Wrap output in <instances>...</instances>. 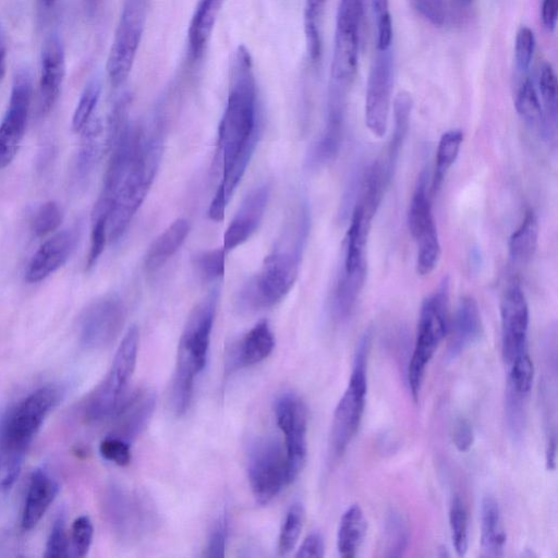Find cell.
I'll list each match as a JSON object with an SVG mask.
<instances>
[{"label":"cell","mask_w":558,"mask_h":558,"mask_svg":"<svg viewBox=\"0 0 558 558\" xmlns=\"http://www.w3.org/2000/svg\"><path fill=\"white\" fill-rule=\"evenodd\" d=\"M258 136L257 87L252 57L244 46H239L231 59L228 100L218 132L222 170H227L242 150L256 147Z\"/></svg>","instance_id":"6da1fadb"},{"label":"cell","mask_w":558,"mask_h":558,"mask_svg":"<svg viewBox=\"0 0 558 558\" xmlns=\"http://www.w3.org/2000/svg\"><path fill=\"white\" fill-rule=\"evenodd\" d=\"M307 233L287 226L281 244L264 260L262 269L240 290L236 303L242 311H258L280 302L293 287L300 269Z\"/></svg>","instance_id":"7a4b0ae2"},{"label":"cell","mask_w":558,"mask_h":558,"mask_svg":"<svg viewBox=\"0 0 558 558\" xmlns=\"http://www.w3.org/2000/svg\"><path fill=\"white\" fill-rule=\"evenodd\" d=\"M219 290L214 289L192 310L181 335L171 386L172 405L178 415L190 404L196 376L205 368Z\"/></svg>","instance_id":"3957f363"},{"label":"cell","mask_w":558,"mask_h":558,"mask_svg":"<svg viewBox=\"0 0 558 558\" xmlns=\"http://www.w3.org/2000/svg\"><path fill=\"white\" fill-rule=\"evenodd\" d=\"M163 137L150 132L145 134L135 163L123 179L113 197L107 220L110 242L118 241L125 232L142 205L160 163Z\"/></svg>","instance_id":"277c9868"},{"label":"cell","mask_w":558,"mask_h":558,"mask_svg":"<svg viewBox=\"0 0 558 558\" xmlns=\"http://www.w3.org/2000/svg\"><path fill=\"white\" fill-rule=\"evenodd\" d=\"M449 280L425 298L420 311L414 349L408 367V383L413 400L420 397L426 368L448 333Z\"/></svg>","instance_id":"5b68a950"},{"label":"cell","mask_w":558,"mask_h":558,"mask_svg":"<svg viewBox=\"0 0 558 558\" xmlns=\"http://www.w3.org/2000/svg\"><path fill=\"white\" fill-rule=\"evenodd\" d=\"M369 347L371 333L366 332L357 344L348 386L333 412L330 450L337 458L343 454L362 421L367 392L366 362Z\"/></svg>","instance_id":"8992f818"},{"label":"cell","mask_w":558,"mask_h":558,"mask_svg":"<svg viewBox=\"0 0 558 558\" xmlns=\"http://www.w3.org/2000/svg\"><path fill=\"white\" fill-rule=\"evenodd\" d=\"M59 396V388L47 385L34 390L11 408L0 422V448L26 453Z\"/></svg>","instance_id":"52a82bcc"},{"label":"cell","mask_w":558,"mask_h":558,"mask_svg":"<svg viewBox=\"0 0 558 558\" xmlns=\"http://www.w3.org/2000/svg\"><path fill=\"white\" fill-rule=\"evenodd\" d=\"M138 345L140 330L132 326L120 342L107 376L86 405L88 420L100 421L118 410L135 369Z\"/></svg>","instance_id":"ba28073f"},{"label":"cell","mask_w":558,"mask_h":558,"mask_svg":"<svg viewBox=\"0 0 558 558\" xmlns=\"http://www.w3.org/2000/svg\"><path fill=\"white\" fill-rule=\"evenodd\" d=\"M363 0H339L330 89L347 93L353 82L359 62Z\"/></svg>","instance_id":"9c48e42d"},{"label":"cell","mask_w":558,"mask_h":558,"mask_svg":"<svg viewBox=\"0 0 558 558\" xmlns=\"http://www.w3.org/2000/svg\"><path fill=\"white\" fill-rule=\"evenodd\" d=\"M150 0H124L120 20L107 60V73L112 86L129 77L140 47Z\"/></svg>","instance_id":"30bf717a"},{"label":"cell","mask_w":558,"mask_h":558,"mask_svg":"<svg viewBox=\"0 0 558 558\" xmlns=\"http://www.w3.org/2000/svg\"><path fill=\"white\" fill-rule=\"evenodd\" d=\"M247 476L255 500L269 504L290 484L286 449L274 437L257 439L250 449Z\"/></svg>","instance_id":"8fae6325"},{"label":"cell","mask_w":558,"mask_h":558,"mask_svg":"<svg viewBox=\"0 0 558 558\" xmlns=\"http://www.w3.org/2000/svg\"><path fill=\"white\" fill-rule=\"evenodd\" d=\"M105 513L113 531L128 542L141 539L156 524L151 500L141 492L110 486L105 495Z\"/></svg>","instance_id":"7c38bea8"},{"label":"cell","mask_w":558,"mask_h":558,"mask_svg":"<svg viewBox=\"0 0 558 558\" xmlns=\"http://www.w3.org/2000/svg\"><path fill=\"white\" fill-rule=\"evenodd\" d=\"M427 179L425 171L418 175L407 218L410 233L417 243L416 271L421 276L429 275L437 267L441 253L427 193Z\"/></svg>","instance_id":"4fadbf2b"},{"label":"cell","mask_w":558,"mask_h":558,"mask_svg":"<svg viewBox=\"0 0 558 558\" xmlns=\"http://www.w3.org/2000/svg\"><path fill=\"white\" fill-rule=\"evenodd\" d=\"M125 315V306L116 294L93 301L83 312L78 324L82 347L99 350L110 345L122 330Z\"/></svg>","instance_id":"5bb4252c"},{"label":"cell","mask_w":558,"mask_h":558,"mask_svg":"<svg viewBox=\"0 0 558 558\" xmlns=\"http://www.w3.org/2000/svg\"><path fill=\"white\" fill-rule=\"evenodd\" d=\"M276 420L284 435L289 478L292 483L304 468L307 456V409L294 393L280 396L275 407Z\"/></svg>","instance_id":"9a60e30c"},{"label":"cell","mask_w":558,"mask_h":558,"mask_svg":"<svg viewBox=\"0 0 558 558\" xmlns=\"http://www.w3.org/2000/svg\"><path fill=\"white\" fill-rule=\"evenodd\" d=\"M393 84V58L391 48L376 50L368 73L365 93V124L368 131L381 138L388 128Z\"/></svg>","instance_id":"2e32d148"},{"label":"cell","mask_w":558,"mask_h":558,"mask_svg":"<svg viewBox=\"0 0 558 558\" xmlns=\"http://www.w3.org/2000/svg\"><path fill=\"white\" fill-rule=\"evenodd\" d=\"M33 85L28 71L15 73L10 100L0 122V169L14 159L26 130Z\"/></svg>","instance_id":"e0dca14e"},{"label":"cell","mask_w":558,"mask_h":558,"mask_svg":"<svg viewBox=\"0 0 558 558\" xmlns=\"http://www.w3.org/2000/svg\"><path fill=\"white\" fill-rule=\"evenodd\" d=\"M501 355L509 365L518 355L527 351L530 322L529 305L518 283L509 286L500 301Z\"/></svg>","instance_id":"ac0fdd59"},{"label":"cell","mask_w":558,"mask_h":558,"mask_svg":"<svg viewBox=\"0 0 558 558\" xmlns=\"http://www.w3.org/2000/svg\"><path fill=\"white\" fill-rule=\"evenodd\" d=\"M78 239L80 229L74 227L62 230L44 242L27 266L25 280L29 283L40 282L60 269L75 251Z\"/></svg>","instance_id":"d6986e66"},{"label":"cell","mask_w":558,"mask_h":558,"mask_svg":"<svg viewBox=\"0 0 558 558\" xmlns=\"http://www.w3.org/2000/svg\"><path fill=\"white\" fill-rule=\"evenodd\" d=\"M65 75V54L61 39L49 35L40 52L39 105L43 114L56 104Z\"/></svg>","instance_id":"ffe728a7"},{"label":"cell","mask_w":558,"mask_h":558,"mask_svg":"<svg viewBox=\"0 0 558 558\" xmlns=\"http://www.w3.org/2000/svg\"><path fill=\"white\" fill-rule=\"evenodd\" d=\"M270 186L263 184L252 190L243 199L226 230L223 248L230 251L246 242L258 229L269 199Z\"/></svg>","instance_id":"44dd1931"},{"label":"cell","mask_w":558,"mask_h":558,"mask_svg":"<svg viewBox=\"0 0 558 558\" xmlns=\"http://www.w3.org/2000/svg\"><path fill=\"white\" fill-rule=\"evenodd\" d=\"M156 405V395L150 389H140L122 401L114 412L116 424L111 436L129 444L138 436L148 424Z\"/></svg>","instance_id":"7402d4cb"},{"label":"cell","mask_w":558,"mask_h":558,"mask_svg":"<svg viewBox=\"0 0 558 558\" xmlns=\"http://www.w3.org/2000/svg\"><path fill=\"white\" fill-rule=\"evenodd\" d=\"M58 493L59 484L46 468L33 471L22 512L23 530L29 531L38 524Z\"/></svg>","instance_id":"603a6c76"},{"label":"cell","mask_w":558,"mask_h":558,"mask_svg":"<svg viewBox=\"0 0 558 558\" xmlns=\"http://www.w3.org/2000/svg\"><path fill=\"white\" fill-rule=\"evenodd\" d=\"M448 332H450L448 353L451 359L478 341L483 332V324L478 304L474 298L461 299Z\"/></svg>","instance_id":"cb8c5ba5"},{"label":"cell","mask_w":558,"mask_h":558,"mask_svg":"<svg viewBox=\"0 0 558 558\" xmlns=\"http://www.w3.org/2000/svg\"><path fill=\"white\" fill-rule=\"evenodd\" d=\"M375 214L376 210L356 201L347 232L343 272L351 274L367 268L365 250Z\"/></svg>","instance_id":"d4e9b609"},{"label":"cell","mask_w":558,"mask_h":558,"mask_svg":"<svg viewBox=\"0 0 558 558\" xmlns=\"http://www.w3.org/2000/svg\"><path fill=\"white\" fill-rule=\"evenodd\" d=\"M275 337L267 320L258 322L232 349L231 367L255 365L272 352Z\"/></svg>","instance_id":"484cf974"},{"label":"cell","mask_w":558,"mask_h":558,"mask_svg":"<svg viewBox=\"0 0 558 558\" xmlns=\"http://www.w3.org/2000/svg\"><path fill=\"white\" fill-rule=\"evenodd\" d=\"M223 0H198L187 31L189 51L194 60L203 57Z\"/></svg>","instance_id":"4316f807"},{"label":"cell","mask_w":558,"mask_h":558,"mask_svg":"<svg viewBox=\"0 0 558 558\" xmlns=\"http://www.w3.org/2000/svg\"><path fill=\"white\" fill-rule=\"evenodd\" d=\"M190 231V223L184 218L174 220L149 245L144 267L147 271H156L165 265L182 246Z\"/></svg>","instance_id":"83f0119b"},{"label":"cell","mask_w":558,"mask_h":558,"mask_svg":"<svg viewBox=\"0 0 558 558\" xmlns=\"http://www.w3.org/2000/svg\"><path fill=\"white\" fill-rule=\"evenodd\" d=\"M506 533L496 499L485 496L481 508V548L485 557H499L504 554Z\"/></svg>","instance_id":"f1b7e54d"},{"label":"cell","mask_w":558,"mask_h":558,"mask_svg":"<svg viewBox=\"0 0 558 558\" xmlns=\"http://www.w3.org/2000/svg\"><path fill=\"white\" fill-rule=\"evenodd\" d=\"M367 521L363 509L351 505L342 514L338 532L337 548L344 558L355 557L366 535Z\"/></svg>","instance_id":"f546056e"},{"label":"cell","mask_w":558,"mask_h":558,"mask_svg":"<svg viewBox=\"0 0 558 558\" xmlns=\"http://www.w3.org/2000/svg\"><path fill=\"white\" fill-rule=\"evenodd\" d=\"M81 132L82 142L74 166V181L77 184H83L88 179L102 150H107L99 140L102 124L98 118H93Z\"/></svg>","instance_id":"4dcf8cb0"},{"label":"cell","mask_w":558,"mask_h":558,"mask_svg":"<svg viewBox=\"0 0 558 558\" xmlns=\"http://www.w3.org/2000/svg\"><path fill=\"white\" fill-rule=\"evenodd\" d=\"M557 88V77L553 66L549 63H544L538 75V89L543 109V121L539 131L548 141H551L556 136L558 112Z\"/></svg>","instance_id":"1f68e13d"},{"label":"cell","mask_w":558,"mask_h":558,"mask_svg":"<svg viewBox=\"0 0 558 558\" xmlns=\"http://www.w3.org/2000/svg\"><path fill=\"white\" fill-rule=\"evenodd\" d=\"M412 106L413 101L410 94L401 92L397 95L393 102V132L386 151V157L381 159L391 175L409 130Z\"/></svg>","instance_id":"d6a6232c"},{"label":"cell","mask_w":558,"mask_h":558,"mask_svg":"<svg viewBox=\"0 0 558 558\" xmlns=\"http://www.w3.org/2000/svg\"><path fill=\"white\" fill-rule=\"evenodd\" d=\"M366 278V269L351 274L342 272L331 301V314L338 322L345 319L352 312Z\"/></svg>","instance_id":"836d02e7"},{"label":"cell","mask_w":558,"mask_h":558,"mask_svg":"<svg viewBox=\"0 0 558 558\" xmlns=\"http://www.w3.org/2000/svg\"><path fill=\"white\" fill-rule=\"evenodd\" d=\"M538 219L530 209L509 239V255L517 263H526L535 254L538 244Z\"/></svg>","instance_id":"e575fe53"},{"label":"cell","mask_w":558,"mask_h":558,"mask_svg":"<svg viewBox=\"0 0 558 558\" xmlns=\"http://www.w3.org/2000/svg\"><path fill=\"white\" fill-rule=\"evenodd\" d=\"M462 142L463 133L460 130H449L440 136L432 182L433 192H437L440 189L447 172L458 158Z\"/></svg>","instance_id":"d590c367"},{"label":"cell","mask_w":558,"mask_h":558,"mask_svg":"<svg viewBox=\"0 0 558 558\" xmlns=\"http://www.w3.org/2000/svg\"><path fill=\"white\" fill-rule=\"evenodd\" d=\"M410 526L407 518L397 510H391L385 521L383 532V556L400 557L410 542Z\"/></svg>","instance_id":"8d00e7d4"},{"label":"cell","mask_w":558,"mask_h":558,"mask_svg":"<svg viewBox=\"0 0 558 558\" xmlns=\"http://www.w3.org/2000/svg\"><path fill=\"white\" fill-rule=\"evenodd\" d=\"M326 0H305L304 4V35L306 50L313 62L319 60L322 54V21Z\"/></svg>","instance_id":"74e56055"},{"label":"cell","mask_w":558,"mask_h":558,"mask_svg":"<svg viewBox=\"0 0 558 558\" xmlns=\"http://www.w3.org/2000/svg\"><path fill=\"white\" fill-rule=\"evenodd\" d=\"M514 106L519 116L531 126L542 125L543 109L538 97V93L533 82L525 77L515 95Z\"/></svg>","instance_id":"f35d334b"},{"label":"cell","mask_w":558,"mask_h":558,"mask_svg":"<svg viewBox=\"0 0 558 558\" xmlns=\"http://www.w3.org/2000/svg\"><path fill=\"white\" fill-rule=\"evenodd\" d=\"M304 515V507L301 502H294L290 506L278 538L280 556H286L294 549L303 529Z\"/></svg>","instance_id":"ab89813d"},{"label":"cell","mask_w":558,"mask_h":558,"mask_svg":"<svg viewBox=\"0 0 558 558\" xmlns=\"http://www.w3.org/2000/svg\"><path fill=\"white\" fill-rule=\"evenodd\" d=\"M508 366L509 373L506 389L529 397L534 379V366L529 351L518 355Z\"/></svg>","instance_id":"60d3db41"},{"label":"cell","mask_w":558,"mask_h":558,"mask_svg":"<svg viewBox=\"0 0 558 558\" xmlns=\"http://www.w3.org/2000/svg\"><path fill=\"white\" fill-rule=\"evenodd\" d=\"M449 526L454 550L459 557H463L468 551V511L463 500L456 495L449 508Z\"/></svg>","instance_id":"b9f144b4"},{"label":"cell","mask_w":558,"mask_h":558,"mask_svg":"<svg viewBox=\"0 0 558 558\" xmlns=\"http://www.w3.org/2000/svg\"><path fill=\"white\" fill-rule=\"evenodd\" d=\"M101 94V83L98 78L90 80L80 97L72 118V129L81 132L94 117Z\"/></svg>","instance_id":"7bdbcfd3"},{"label":"cell","mask_w":558,"mask_h":558,"mask_svg":"<svg viewBox=\"0 0 558 558\" xmlns=\"http://www.w3.org/2000/svg\"><path fill=\"white\" fill-rule=\"evenodd\" d=\"M26 453L0 448V495L11 490L16 483Z\"/></svg>","instance_id":"ee69618b"},{"label":"cell","mask_w":558,"mask_h":558,"mask_svg":"<svg viewBox=\"0 0 558 558\" xmlns=\"http://www.w3.org/2000/svg\"><path fill=\"white\" fill-rule=\"evenodd\" d=\"M62 222V210L54 201L41 204L36 210L32 229L36 236H45L56 231Z\"/></svg>","instance_id":"f6af8a7d"},{"label":"cell","mask_w":558,"mask_h":558,"mask_svg":"<svg viewBox=\"0 0 558 558\" xmlns=\"http://www.w3.org/2000/svg\"><path fill=\"white\" fill-rule=\"evenodd\" d=\"M225 248H216L197 253L193 257V266L205 280H216L225 272Z\"/></svg>","instance_id":"bcb514c9"},{"label":"cell","mask_w":558,"mask_h":558,"mask_svg":"<svg viewBox=\"0 0 558 558\" xmlns=\"http://www.w3.org/2000/svg\"><path fill=\"white\" fill-rule=\"evenodd\" d=\"M373 10L377 26L376 50L390 49L393 28L388 0H373Z\"/></svg>","instance_id":"7dc6e473"},{"label":"cell","mask_w":558,"mask_h":558,"mask_svg":"<svg viewBox=\"0 0 558 558\" xmlns=\"http://www.w3.org/2000/svg\"><path fill=\"white\" fill-rule=\"evenodd\" d=\"M535 50V36L529 26H521L515 36L514 60L519 72L529 70Z\"/></svg>","instance_id":"c3c4849f"},{"label":"cell","mask_w":558,"mask_h":558,"mask_svg":"<svg viewBox=\"0 0 558 558\" xmlns=\"http://www.w3.org/2000/svg\"><path fill=\"white\" fill-rule=\"evenodd\" d=\"M94 527L87 515L76 518L71 526V548L75 557H85L93 541Z\"/></svg>","instance_id":"681fc988"},{"label":"cell","mask_w":558,"mask_h":558,"mask_svg":"<svg viewBox=\"0 0 558 558\" xmlns=\"http://www.w3.org/2000/svg\"><path fill=\"white\" fill-rule=\"evenodd\" d=\"M44 556L48 558L69 556V541L65 530L64 513H60L51 526Z\"/></svg>","instance_id":"f907efd6"},{"label":"cell","mask_w":558,"mask_h":558,"mask_svg":"<svg viewBox=\"0 0 558 558\" xmlns=\"http://www.w3.org/2000/svg\"><path fill=\"white\" fill-rule=\"evenodd\" d=\"M228 539V517L222 512L215 521L208 535L204 556L209 558H222L226 555Z\"/></svg>","instance_id":"816d5d0a"},{"label":"cell","mask_w":558,"mask_h":558,"mask_svg":"<svg viewBox=\"0 0 558 558\" xmlns=\"http://www.w3.org/2000/svg\"><path fill=\"white\" fill-rule=\"evenodd\" d=\"M106 216L92 218L90 245L86 259V270H90L101 256L108 240Z\"/></svg>","instance_id":"f5cc1de1"},{"label":"cell","mask_w":558,"mask_h":558,"mask_svg":"<svg viewBox=\"0 0 558 558\" xmlns=\"http://www.w3.org/2000/svg\"><path fill=\"white\" fill-rule=\"evenodd\" d=\"M101 457L117 465L124 466L131 461L130 444L114 436H107L99 445Z\"/></svg>","instance_id":"db71d44e"},{"label":"cell","mask_w":558,"mask_h":558,"mask_svg":"<svg viewBox=\"0 0 558 558\" xmlns=\"http://www.w3.org/2000/svg\"><path fill=\"white\" fill-rule=\"evenodd\" d=\"M452 444L460 452H466L474 442V430L468 418L459 416L451 427Z\"/></svg>","instance_id":"11a10c76"},{"label":"cell","mask_w":558,"mask_h":558,"mask_svg":"<svg viewBox=\"0 0 558 558\" xmlns=\"http://www.w3.org/2000/svg\"><path fill=\"white\" fill-rule=\"evenodd\" d=\"M418 13L434 26H441L445 21L444 0H413Z\"/></svg>","instance_id":"9f6ffc18"},{"label":"cell","mask_w":558,"mask_h":558,"mask_svg":"<svg viewBox=\"0 0 558 558\" xmlns=\"http://www.w3.org/2000/svg\"><path fill=\"white\" fill-rule=\"evenodd\" d=\"M325 554V545L322 535L317 532L308 534L295 554L298 558H320Z\"/></svg>","instance_id":"6f0895ef"},{"label":"cell","mask_w":558,"mask_h":558,"mask_svg":"<svg viewBox=\"0 0 558 558\" xmlns=\"http://www.w3.org/2000/svg\"><path fill=\"white\" fill-rule=\"evenodd\" d=\"M228 198L223 187L219 184L216 194L209 205L208 216L211 220L221 221L225 217Z\"/></svg>","instance_id":"680465c9"},{"label":"cell","mask_w":558,"mask_h":558,"mask_svg":"<svg viewBox=\"0 0 558 558\" xmlns=\"http://www.w3.org/2000/svg\"><path fill=\"white\" fill-rule=\"evenodd\" d=\"M541 17L544 26L554 31L558 19V0H543Z\"/></svg>","instance_id":"91938a15"},{"label":"cell","mask_w":558,"mask_h":558,"mask_svg":"<svg viewBox=\"0 0 558 558\" xmlns=\"http://www.w3.org/2000/svg\"><path fill=\"white\" fill-rule=\"evenodd\" d=\"M7 39L4 29L0 23V82L5 74Z\"/></svg>","instance_id":"94428289"},{"label":"cell","mask_w":558,"mask_h":558,"mask_svg":"<svg viewBox=\"0 0 558 558\" xmlns=\"http://www.w3.org/2000/svg\"><path fill=\"white\" fill-rule=\"evenodd\" d=\"M474 0H456V3L460 10H468Z\"/></svg>","instance_id":"6125c7cd"},{"label":"cell","mask_w":558,"mask_h":558,"mask_svg":"<svg viewBox=\"0 0 558 558\" xmlns=\"http://www.w3.org/2000/svg\"><path fill=\"white\" fill-rule=\"evenodd\" d=\"M100 0H85L88 11L93 12L97 8Z\"/></svg>","instance_id":"be15d7a7"},{"label":"cell","mask_w":558,"mask_h":558,"mask_svg":"<svg viewBox=\"0 0 558 558\" xmlns=\"http://www.w3.org/2000/svg\"><path fill=\"white\" fill-rule=\"evenodd\" d=\"M39 1L43 3V5L50 8L56 3L57 0H39Z\"/></svg>","instance_id":"e7e4bbea"}]
</instances>
